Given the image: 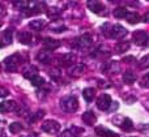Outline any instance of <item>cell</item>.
<instances>
[{
  "label": "cell",
  "mask_w": 149,
  "mask_h": 137,
  "mask_svg": "<svg viewBox=\"0 0 149 137\" xmlns=\"http://www.w3.org/2000/svg\"><path fill=\"white\" fill-rule=\"evenodd\" d=\"M60 107L65 112H74L79 109V102L74 95H67L60 101Z\"/></svg>",
  "instance_id": "6da1fadb"
},
{
  "label": "cell",
  "mask_w": 149,
  "mask_h": 137,
  "mask_svg": "<svg viewBox=\"0 0 149 137\" xmlns=\"http://www.w3.org/2000/svg\"><path fill=\"white\" fill-rule=\"evenodd\" d=\"M134 42L137 46H149V34L144 30H137L134 33Z\"/></svg>",
  "instance_id": "7a4b0ae2"
},
{
  "label": "cell",
  "mask_w": 149,
  "mask_h": 137,
  "mask_svg": "<svg viewBox=\"0 0 149 137\" xmlns=\"http://www.w3.org/2000/svg\"><path fill=\"white\" fill-rule=\"evenodd\" d=\"M111 104H113V102H111V98L109 94H101L100 97H98L97 99V107L100 110H102V111H109V110L111 109Z\"/></svg>",
  "instance_id": "3957f363"
},
{
  "label": "cell",
  "mask_w": 149,
  "mask_h": 137,
  "mask_svg": "<svg viewBox=\"0 0 149 137\" xmlns=\"http://www.w3.org/2000/svg\"><path fill=\"white\" fill-rule=\"evenodd\" d=\"M42 131L46 133H56L60 131V124L55 120H46L45 123H42Z\"/></svg>",
  "instance_id": "277c9868"
},
{
  "label": "cell",
  "mask_w": 149,
  "mask_h": 137,
  "mask_svg": "<svg viewBox=\"0 0 149 137\" xmlns=\"http://www.w3.org/2000/svg\"><path fill=\"white\" fill-rule=\"evenodd\" d=\"M4 67L8 72H15L18 68V55H12L4 59Z\"/></svg>",
  "instance_id": "5b68a950"
},
{
  "label": "cell",
  "mask_w": 149,
  "mask_h": 137,
  "mask_svg": "<svg viewBox=\"0 0 149 137\" xmlns=\"http://www.w3.org/2000/svg\"><path fill=\"white\" fill-rule=\"evenodd\" d=\"M126 35H127V30L123 28V26L119 25V24L113 25V28H111V34H110L111 38L113 39H123Z\"/></svg>",
  "instance_id": "8992f818"
},
{
  "label": "cell",
  "mask_w": 149,
  "mask_h": 137,
  "mask_svg": "<svg viewBox=\"0 0 149 137\" xmlns=\"http://www.w3.org/2000/svg\"><path fill=\"white\" fill-rule=\"evenodd\" d=\"M93 43L92 38H90V35H88V34H84V35L79 37V38L76 39V42H74V47H77V48H88V47H90Z\"/></svg>",
  "instance_id": "52a82bcc"
},
{
  "label": "cell",
  "mask_w": 149,
  "mask_h": 137,
  "mask_svg": "<svg viewBox=\"0 0 149 137\" xmlns=\"http://www.w3.org/2000/svg\"><path fill=\"white\" fill-rule=\"evenodd\" d=\"M88 7H89V9L92 10V12L97 13V15H103V13H106V8L105 5L102 4L101 1H98V0H94V1H88Z\"/></svg>",
  "instance_id": "ba28073f"
},
{
  "label": "cell",
  "mask_w": 149,
  "mask_h": 137,
  "mask_svg": "<svg viewBox=\"0 0 149 137\" xmlns=\"http://www.w3.org/2000/svg\"><path fill=\"white\" fill-rule=\"evenodd\" d=\"M60 42L59 41H56V39H51V38H46L43 41V47H45V50H47V51H54V50H56V48H59L60 47Z\"/></svg>",
  "instance_id": "9c48e42d"
},
{
  "label": "cell",
  "mask_w": 149,
  "mask_h": 137,
  "mask_svg": "<svg viewBox=\"0 0 149 137\" xmlns=\"http://www.w3.org/2000/svg\"><path fill=\"white\" fill-rule=\"evenodd\" d=\"M18 39H20V43L22 44H33V34L29 33V31H22V33H20V35H18Z\"/></svg>",
  "instance_id": "30bf717a"
},
{
  "label": "cell",
  "mask_w": 149,
  "mask_h": 137,
  "mask_svg": "<svg viewBox=\"0 0 149 137\" xmlns=\"http://www.w3.org/2000/svg\"><path fill=\"white\" fill-rule=\"evenodd\" d=\"M82 122L88 125H94L95 122H97V116L94 115V112L92 111H86L82 115Z\"/></svg>",
  "instance_id": "8fae6325"
},
{
  "label": "cell",
  "mask_w": 149,
  "mask_h": 137,
  "mask_svg": "<svg viewBox=\"0 0 149 137\" xmlns=\"http://www.w3.org/2000/svg\"><path fill=\"white\" fill-rule=\"evenodd\" d=\"M84 69H85V67L82 64H73L68 68V73H70L71 76H73V77H79V76L84 72Z\"/></svg>",
  "instance_id": "7c38bea8"
},
{
  "label": "cell",
  "mask_w": 149,
  "mask_h": 137,
  "mask_svg": "<svg viewBox=\"0 0 149 137\" xmlns=\"http://www.w3.org/2000/svg\"><path fill=\"white\" fill-rule=\"evenodd\" d=\"M45 26H46V21L45 20H33L29 22V28L36 31H41Z\"/></svg>",
  "instance_id": "4fadbf2b"
},
{
  "label": "cell",
  "mask_w": 149,
  "mask_h": 137,
  "mask_svg": "<svg viewBox=\"0 0 149 137\" xmlns=\"http://www.w3.org/2000/svg\"><path fill=\"white\" fill-rule=\"evenodd\" d=\"M12 38H13V29L9 28L7 30H4L3 33V43H1V47H5L7 44L12 43Z\"/></svg>",
  "instance_id": "5bb4252c"
},
{
  "label": "cell",
  "mask_w": 149,
  "mask_h": 137,
  "mask_svg": "<svg viewBox=\"0 0 149 137\" xmlns=\"http://www.w3.org/2000/svg\"><path fill=\"white\" fill-rule=\"evenodd\" d=\"M38 76V69H37L34 65H30V67H28L25 71H24V77L25 78H29V80H33L34 77H37Z\"/></svg>",
  "instance_id": "9a60e30c"
},
{
  "label": "cell",
  "mask_w": 149,
  "mask_h": 137,
  "mask_svg": "<svg viewBox=\"0 0 149 137\" xmlns=\"http://www.w3.org/2000/svg\"><path fill=\"white\" fill-rule=\"evenodd\" d=\"M16 102L15 101H4L0 104V111L1 112H7V111H12V110H16Z\"/></svg>",
  "instance_id": "2e32d148"
},
{
  "label": "cell",
  "mask_w": 149,
  "mask_h": 137,
  "mask_svg": "<svg viewBox=\"0 0 149 137\" xmlns=\"http://www.w3.org/2000/svg\"><path fill=\"white\" fill-rule=\"evenodd\" d=\"M119 127L122 128L123 131H127V132H130V131L134 129V124H132V120L128 119V118H122V122L119 123Z\"/></svg>",
  "instance_id": "e0dca14e"
},
{
  "label": "cell",
  "mask_w": 149,
  "mask_h": 137,
  "mask_svg": "<svg viewBox=\"0 0 149 137\" xmlns=\"http://www.w3.org/2000/svg\"><path fill=\"white\" fill-rule=\"evenodd\" d=\"M51 57H52L51 56V52L47 51V50L41 51L38 55H37V59H38L41 63H45V64H46V63H49L50 60H51Z\"/></svg>",
  "instance_id": "ac0fdd59"
},
{
  "label": "cell",
  "mask_w": 149,
  "mask_h": 137,
  "mask_svg": "<svg viewBox=\"0 0 149 137\" xmlns=\"http://www.w3.org/2000/svg\"><path fill=\"white\" fill-rule=\"evenodd\" d=\"M94 94H95V91H94V89H93V88H86V89H84V90H82V97H84V99L88 102V103L93 101Z\"/></svg>",
  "instance_id": "d6986e66"
},
{
  "label": "cell",
  "mask_w": 149,
  "mask_h": 137,
  "mask_svg": "<svg viewBox=\"0 0 149 137\" xmlns=\"http://www.w3.org/2000/svg\"><path fill=\"white\" fill-rule=\"evenodd\" d=\"M95 132H97V135L101 136V137H119L116 133H114L113 131L105 129V128H97V129H95Z\"/></svg>",
  "instance_id": "ffe728a7"
},
{
  "label": "cell",
  "mask_w": 149,
  "mask_h": 137,
  "mask_svg": "<svg viewBox=\"0 0 149 137\" xmlns=\"http://www.w3.org/2000/svg\"><path fill=\"white\" fill-rule=\"evenodd\" d=\"M123 80L127 84H134L136 81V75L134 72H131V71H127V72L123 73Z\"/></svg>",
  "instance_id": "44dd1931"
},
{
  "label": "cell",
  "mask_w": 149,
  "mask_h": 137,
  "mask_svg": "<svg viewBox=\"0 0 149 137\" xmlns=\"http://www.w3.org/2000/svg\"><path fill=\"white\" fill-rule=\"evenodd\" d=\"M60 65H70L71 63H73V55H71V54H65V55H63V56H60Z\"/></svg>",
  "instance_id": "7402d4cb"
},
{
  "label": "cell",
  "mask_w": 149,
  "mask_h": 137,
  "mask_svg": "<svg viewBox=\"0 0 149 137\" xmlns=\"http://www.w3.org/2000/svg\"><path fill=\"white\" fill-rule=\"evenodd\" d=\"M128 13L130 12L126 9V8H116V9L114 10V16H115L116 18H127Z\"/></svg>",
  "instance_id": "603a6c76"
},
{
  "label": "cell",
  "mask_w": 149,
  "mask_h": 137,
  "mask_svg": "<svg viewBox=\"0 0 149 137\" xmlns=\"http://www.w3.org/2000/svg\"><path fill=\"white\" fill-rule=\"evenodd\" d=\"M127 21H128L130 24H132V25H134V24H137L140 21V16L137 15L136 12H130L128 13V16H127V18H126Z\"/></svg>",
  "instance_id": "cb8c5ba5"
},
{
  "label": "cell",
  "mask_w": 149,
  "mask_h": 137,
  "mask_svg": "<svg viewBox=\"0 0 149 137\" xmlns=\"http://www.w3.org/2000/svg\"><path fill=\"white\" fill-rule=\"evenodd\" d=\"M128 48H130V43H128V42H120V43H118L115 46V51L118 52V54H122V52L127 51Z\"/></svg>",
  "instance_id": "d4e9b609"
},
{
  "label": "cell",
  "mask_w": 149,
  "mask_h": 137,
  "mask_svg": "<svg viewBox=\"0 0 149 137\" xmlns=\"http://www.w3.org/2000/svg\"><path fill=\"white\" fill-rule=\"evenodd\" d=\"M9 131L13 135H17L18 132L22 131V124L21 123H12V124H9Z\"/></svg>",
  "instance_id": "484cf974"
},
{
  "label": "cell",
  "mask_w": 149,
  "mask_h": 137,
  "mask_svg": "<svg viewBox=\"0 0 149 137\" xmlns=\"http://www.w3.org/2000/svg\"><path fill=\"white\" fill-rule=\"evenodd\" d=\"M137 65H139V68H141V69H147V68H149V55L143 56L141 59L139 60Z\"/></svg>",
  "instance_id": "4316f807"
},
{
  "label": "cell",
  "mask_w": 149,
  "mask_h": 137,
  "mask_svg": "<svg viewBox=\"0 0 149 137\" xmlns=\"http://www.w3.org/2000/svg\"><path fill=\"white\" fill-rule=\"evenodd\" d=\"M30 82H31V85L36 86V88H41V86L45 85V80L41 77V76H37V77H34L33 80L30 81Z\"/></svg>",
  "instance_id": "83f0119b"
},
{
  "label": "cell",
  "mask_w": 149,
  "mask_h": 137,
  "mask_svg": "<svg viewBox=\"0 0 149 137\" xmlns=\"http://www.w3.org/2000/svg\"><path fill=\"white\" fill-rule=\"evenodd\" d=\"M59 10H56V8H50L49 10H47V16H49L50 18H58L59 17Z\"/></svg>",
  "instance_id": "f1b7e54d"
},
{
  "label": "cell",
  "mask_w": 149,
  "mask_h": 137,
  "mask_svg": "<svg viewBox=\"0 0 149 137\" xmlns=\"http://www.w3.org/2000/svg\"><path fill=\"white\" fill-rule=\"evenodd\" d=\"M43 115H45V111H43V110H42V111H38L36 115H33V116L28 118V120H29V122H31V123H33V122H36V120H38L39 118H42V116H43Z\"/></svg>",
  "instance_id": "f546056e"
},
{
  "label": "cell",
  "mask_w": 149,
  "mask_h": 137,
  "mask_svg": "<svg viewBox=\"0 0 149 137\" xmlns=\"http://www.w3.org/2000/svg\"><path fill=\"white\" fill-rule=\"evenodd\" d=\"M140 85H141L143 88H149V73H147V75L143 77L141 84H140Z\"/></svg>",
  "instance_id": "4dcf8cb0"
},
{
  "label": "cell",
  "mask_w": 149,
  "mask_h": 137,
  "mask_svg": "<svg viewBox=\"0 0 149 137\" xmlns=\"http://www.w3.org/2000/svg\"><path fill=\"white\" fill-rule=\"evenodd\" d=\"M15 5H16V7H18V8H21V9H26V7H28V5H30V4H29L28 1H16Z\"/></svg>",
  "instance_id": "1f68e13d"
},
{
  "label": "cell",
  "mask_w": 149,
  "mask_h": 137,
  "mask_svg": "<svg viewBox=\"0 0 149 137\" xmlns=\"http://www.w3.org/2000/svg\"><path fill=\"white\" fill-rule=\"evenodd\" d=\"M59 137H76V136H74V133L72 132V131L67 129V131H64L62 135H59Z\"/></svg>",
  "instance_id": "d6a6232c"
},
{
  "label": "cell",
  "mask_w": 149,
  "mask_h": 137,
  "mask_svg": "<svg viewBox=\"0 0 149 137\" xmlns=\"http://www.w3.org/2000/svg\"><path fill=\"white\" fill-rule=\"evenodd\" d=\"M141 20L144 21L145 24H149V12H147L144 16H143V17H141Z\"/></svg>",
  "instance_id": "836d02e7"
},
{
  "label": "cell",
  "mask_w": 149,
  "mask_h": 137,
  "mask_svg": "<svg viewBox=\"0 0 149 137\" xmlns=\"http://www.w3.org/2000/svg\"><path fill=\"white\" fill-rule=\"evenodd\" d=\"M118 102H113V104H111V109H110V111H115L116 109H118Z\"/></svg>",
  "instance_id": "e575fe53"
},
{
  "label": "cell",
  "mask_w": 149,
  "mask_h": 137,
  "mask_svg": "<svg viewBox=\"0 0 149 137\" xmlns=\"http://www.w3.org/2000/svg\"><path fill=\"white\" fill-rule=\"evenodd\" d=\"M7 94H8L7 89H4V88H3V89H1V97H5V95H7Z\"/></svg>",
  "instance_id": "d590c367"
},
{
  "label": "cell",
  "mask_w": 149,
  "mask_h": 137,
  "mask_svg": "<svg viewBox=\"0 0 149 137\" xmlns=\"http://www.w3.org/2000/svg\"><path fill=\"white\" fill-rule=\"evenodd\" d=\"M28 137H39V136L37 135V133H31V135H29Z\"/></svg>",
  "instance_id": "8d00e7d4"
}]
</instances>
